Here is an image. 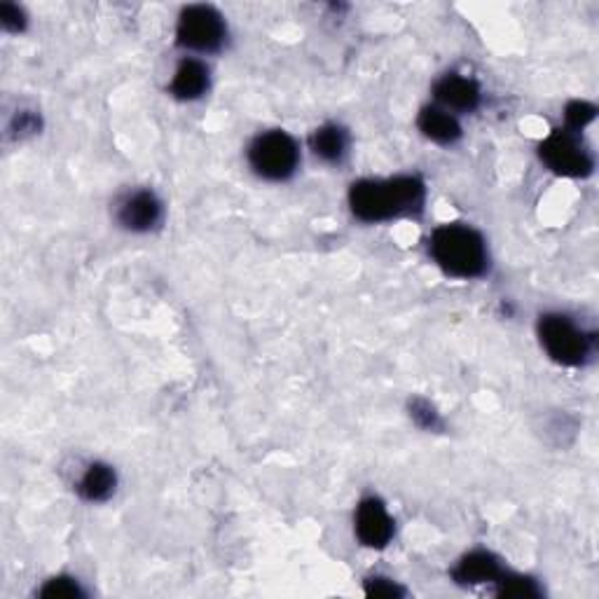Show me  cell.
Here are the masks:
<instances>
[{
	"label": "cell",
	"mask_w": 599,
	"mask_h": 599,
	"mask_svg": "<svg viewBox=\"0 0 599 599\" xmlns=\"http://www.w3.org/2000/svg\"><path fill=\"white\" fill-rule=\"evenodd\" d=\"M349 211L368 225L419 216L426 204V183L415 174L361 179L349 185Z\"/></svg>",
	"instance_id": "6da1fadb"
},
{
	"label": "cell",
	"mask_w": 599,
	"mask_h": 599,
	"mask_svg": "<svg viewBox=\"0 0 599 599\" xmlns=\"http://www.w3.org/2000/svg\"><path fill=\"white\" fill-rule=\"evenodd\" d=\"M432 261L453 280H480L489 272V248L483 232L464 223L438 225L429 237Z\"/></svg>",
	"instance_id": "7a4b0ae2"
},
{
	"label": "cell",
	"mask_w": 599,
	"mask_h": 599,
	"mask_svg": "<svg viewBox=\"0 0 599 599\" xmlns=\"http://www.w3.org/2000/svg\"><path fill=\"white\" fill-rule=\"evenodd\" d=\"M541 349L550 361L565 368H581L592 361L597 339L595 333L579 324L567 312H546L537 321Z\"/></svg>",
	"instance_id": "3957f363"
},
{
	"label": "cell",
	"mask_w": 599,
	"mask_h": 599,
	"mask_svg": "<svg viewBox=\"0 0 599 599\" xmlns=\"http://www.w3.org/2000/svg\"><path fill=\"white\" fill-rule=\"evenodd\" d=\"M246 160L258 179L284 183L293 179L303 162L300 143L284 130H267L255 134L246 148Z\"/></svg>",
	"instance_id": "277c9868"
},
{
	"label": "cell",
	"mask_w": 599,
	"mask_h": 599,
	"mask_svg": "<svg viewBox=\"0 0 599 599\" xmlns=\"http://www.w3.org/2000/svg\"><path fill=\"white\" fill-rule=\"evenodd\" d=\"M227 40L223 14L211 6H187L179 14L176 45L192 54L221 52Z\"/></svg>",
	"instance_id": "5b68a950"
},
{
	"label": "cell",
	"mask_w": 599,
	"mask_h": 599,
	"mask_svg": "<svg viewBox=\"0 0 599 599\" xmlns=\"http://www.w3.org/2000/svg\"><path fill=\"white\" fill-rule=\"evenodd\" d=\"M539 158L552 174L565 179H586L595 171V153L583 134L569 132L565 126L541 141Z\"/></svg>",
	"instance_id": "8992f818"
},
{
	"label": "cell",
	"mask_w": 599,
	"mask_h": 599,
	"mask_svg": "<svg viewBox=\"0 0 599 599\" xmlns=\"http://www.w3.org/2000/svg\"><path fill=\"white\" fill-rule=\"evenodd\" d=\"M164 221V204L153 190H130L115 202V223L134 234H148Z\"/></svg>",
	"instance_id": "52a82bcc"
},
{
	"label": "cell",
	"mask_w": 599,
	"mask_h": 599,
	"mask_svg": "<svg viewBox=\"0 0 599 599\" xmlns=\"http://www.w3.org/2000/svg\"><path fill=\"white\" fill-rule=\"evenodd\" d=\"M354 534L361 546L382 550L396 537V520L379 497L361 499L354 510Z\"/></svg>",
	"instance_id": "ba28073f"
},
{
	"label": "cell",
	"mask_w": 599,
	"mask_h": 599,
	"mask_svg": "<svg viewBox=\"0 0 599 599\" xmlns=\"http://www.w3.org/2000/svg\"><path fill=\"white\" fill-rule=\"evenodd\" d=\"M434 99L440 109L459 118L464 113H474L480 109L483 90L474 78L459 75V73H447L434 82Z\"/></svg>",
	"instance_id": "9c48e42d"
},
{
	"label": "cell",
	"mask_w": 599,
	"mask_h": 599,
	"mask_svg": "<svg viewBox=\"0 0 599 599\" xmlns=\"http://www.w3.org/2000/svg\"><path fill=\"white\" fill-rule=\"evenodd\" d=\"M506 571L508 569L504 567V562L495 552L470 550L453 567V579L457 586H464V588L487 586V583L497 586Z\"/></svg>",
	"instance_id": "30bf717a"
},
{
	"label": "cell",
	"mask_w": 599,
	"mask_h": 599,
	"mask_svg": "<svg viewBox=\"0 0 599 599\" xmlns=\"http://www.w3.org/2000/svg\"><path fill=\"white\" fill-rule=\"evenodd\" d=\"M211 90V69L209 63L202 61L200 57H183L179 61V67L171 75L169 82V94L176 101L192 103L200 101L209 94Z\"/></svg>",
	"instance_id": "8fae6325"
},
{
	"label": "cell",
	"mask_w": 599,
	"mask_h": 599,
	"mask_svg": "<svg viewBox=\"0 0 599 599\" xmlns=\"http://www.w3.org/2000/svg\"><path fill=\"white\" fill-rule=\"evenodd\" d=\"M417 130L422 132L424 139H429L438 145H455L464 136L459 118L440 109V105L436 103L424 105V109L419 111Z\"/></svg>",
	"instance_id": "7c38bea8"
},
{
	"label": "cell",
	"mask_w": 599,
	"mask_h": 599,
	"mask_svg": "<svg viewBox=\"0 0 599 599\" xmlns=\"http://www.w3.org/2000/svg\"><path fill=\"white\" fill-rule=\"evenodd\" d=\"M349 132L337 122H326L316 126L309 136V150L312 155L326 164H342L349 155Z\"/></svg>",
	"instance_id": "4fadbf2b"
},
{
	"label": "cell",
	"mask_w": 599,
	"mask_h": 599,
	"mask_svg": "<svg viewBox=\"0 0 599 599\" xmlns=\"http://www.w3.org/2000/svg\"><path fill=\"white\" fill-rule=\"evenodd\" d=\"M75 489H78L80 499L90 501V504L109 501L115 495V489H118L115 468L111 464H105V461L88 464V468L82 470L78 483H75Z\"/></svg>",
	"instance_id": "5bb4252c"
},
{
	"label": "cell",
	"mask_w": 599,
	"mask_h": 599,
	"mask_svg": "<svg viewBox=\"0 0 599 599\" xmlns=\"http://www.w3.org/2000/svg\"><path fill=\"white\" fill-rule=\"evenodd\" d=\"M497 595L499 597H518V599H531L541 597V586L522 573L506 571L501 576V581L497 583Z\"/></svg>",
	"instance_id": "9a60e30c"
},
{
	"label": "cell",
	"mask_w": 599,
	"mask_h": 599,
	"mask_svg": "<svg viewBox=\"0 0 599 599\" xmlns=\"http://www.w3.org/2000/svg\"><path fill=\"white\" fill-rule=\"evenodd\" d=\"M38 595L48 599H80L88 592H84L82 583L73 579V576H54V579L45 581V586L38 590Z\"/></svg>",
	"instance_id": "2e32d148"
},
{
	"label": "cell",
	"mask_w": 599,
	"mask_h": 599,
	"mask_svg": "<svg viewBox=\"0 0 599 599\" xmlns=\"http://www.w3.org/2000/svg\"><path fill=\"white\" fill-rule=\"evenodd\" d=\"M597 115V105L595 103H588V101H569L567 109H565V130L569 132H576V134H583L586 126L595 120Z\"/></svg>",
	"instance_id": "e0dca14e"
},
{
	"label": "cell",
	"mask_w": 599,
	"mask_h": 599,
	"mask_svg": "<svg viewBox=\"0 0 599 599\" xmlns=\"http://www.w3.org/2000/svg\"><path fill=\"white\" fill-rule=\"evenodd\" d=\"M410 417L417 426H422V429H426V432H434L440 426V417L434 410V405L424 398H415L410 403Z\"/></svg>",
	"instance_id": "ac0fdd59"
},
{
	"label": "cell",
	"mask_w": 599,
	"mask_h": 599,
	"mask_svg": "<svg viewBox=\"0 0 599 599\" xmlns=\"http://www.w3.org/2000/svg\"><path fill=\"white\" fill-rule=\"evenodd\" d=\"M0 24H3V29L10 33H21L27 29V14L19 6L3 3L0 6Z\"/></svg>",
	"instance_id": "d6986e66"
},
{
	"label": "cell",
	"mask_w": 599,
	"mask_h": 599,
	"mask_svg": "<svg viewBox=\"0 0 599 599\" xmlns=\"http://www.w3.org/2000/svg\"><path fill=\"white\" fill-rule=\"evenodd\" d=\"M366 592L370 597H400L405 590L392 579H382V576H375V579L366 581Z\"/></svg>",
	"instance_id": "ffe728a7"
}]
</instances>
